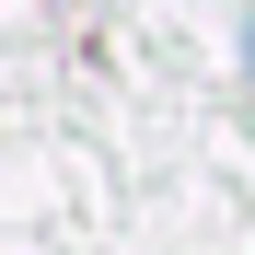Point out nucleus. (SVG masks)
<instances>
[{
  "label": "nucleus",
  "mask_w": 255,
  "mask_h": 255,
  "mask_svg": "<svg viewBox=\"0 0 255 255\" xmlns=\"http://www.w3.org/2000/svg\"><path fill=\"white\" fill-rule=\"evenodd\" d=\"M244 70H255V12H244Z\"/></svg>",
  "instance_id": "nucleus-1"
}]
</instances>
